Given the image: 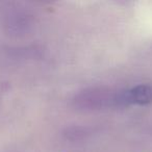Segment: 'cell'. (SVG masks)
I'll return each mask as SVG.
<instances>
[{
    "label": "cell",
    "instance_id": "obj_2",
    "mask_svg": "<svg viewBox=\"0 0 152 152\" xmlns=\"http://www.w3.org/2000/svg\"><path fill=\"white\" fill-rule=\"evenodd\" d=\"M127 106L147 105L152 103V85H137L125 89Z\"/></svg>",
    "mask_w": 152,
    "mask_h": 152
},
{
    "label": "cell",
    "instance_id": "obj_1",
    "mask_svg": "<svg viewBox=\"0 0 152 152\" xmlns=\"http://www.w3.org/2000/svg\"><path fill=\"white\" fill-rule=\"evenodd\" d=\"M74 105L80 110H97L114 107H125L124 90L108 88H90L79 92L73 99Z\"/></svg>",
    "mask_w": 152,
    "mask_h": 152
}]
</instances>
